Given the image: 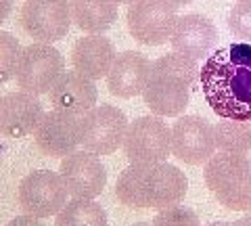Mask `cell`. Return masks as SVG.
I'll use <instances>...</instances> for the list:
<instances>
[{
  "label": "cell",
  "instance_id": "cell-31",
  "mask_svg": "<svg viewBox=\"0 0 251 226\" xmlns=\"http://www.w3.org/2000/svg\"><path fill=\"white\" fill-rule=\"evenodd\" d=\"M237 2H251V0H237Z\"/></svg>",
  "mask_w": 251,
  "mask_h": 226
},
{
  "label": "cell",
  "instance_id": "cell-4",
  "mask_svg": "<svg viewBox=\"0 0 251 226\" xmlns=\"http://www.w3.org/2000/svg\"><path fill=\"white\" fill-rule=\"evenodd\" d=\"M207 189L224 207L251 212V161L245 155L220 151L203 168Z\"/></svg>",
  "mask_w": 251,
  "mask_h": 226
},
{
  "label": "cell",
  "instance_id": "cell-26",
  "mask_svg": "<svg viewBox=\"0 0 251 226\" xmlns=\"http://www.w3.org/2000/svg\"><path fill=\"white\" fill-rule=\"evenodd\" d=\"M209 226H251V218H243V220L228 222V224H209Z\"/></svg>",
  "mask_w": 251,
  "mask_h": 226
},
{
  "label": "cell",
  "instance_id": "cell-9",
  "mask_svg": "<svg viewBox=\"0 0 251 226\" xmlns=\"http://www.w3.org/2000/svg\"><path fill=\"white\" fill-rule=\"evenodd\" d=\"M67 186L61 172L34 170L19 182L17 199L25 214L38 218L57 216L67 203Z\"/></svg>",
  "mask_w": 251,
  "mask_h": 226
},
{
  "label": "cell",
  "instance_id": "cell-25",
  "mask_svg": "<svg viewBox=\"0 0 251 226\" xmlns=\"http://www.w3.org/2000/svg\"><path fill=\"white\" fill-rule=\"evenodd\" d=\"M4 226H44L40 222V218L38 216H31V214H25V216H17L13 218L11 222H6Z\"/></svg>",
  "mask_w": 251,
  "mask_h": 226
},
{
  "label": "cell",
  "instance_id": "cell-3",
  "mask_svg": "<svg viewBox=\"0 0 251 226\" xmlns=\"http://www.w3.org/2000/svg\"><path fill=\"white\" fill-rule=\"evenodd\" d=\"M199 75L197 61L182 52L161 54L153 61L151 75L143 92L145 105L159 118H178L188 107L191 88Z\"/></svg>",
  "mask_w": 251,
  "mask_h": 226
},
{
  "label": "cell",
  "instance_id": "cell-1",
  "mask_svg": "<svg viewBox=\"0 0 251 226\" xmlns=\"http://www.w3.org/2000/svg\"><path fill=\"white\" fill-rule=\"evenodd\" d=\"M199 80L218 118L251 122V42H234L209 54Z\"/></svg>",
  "mask_w": 251,
  "mask_h": 226
},
{
  "label": "cell",
  "instance_id": "cell-6",
  "mask_svg": "<svg viewBox=\"0 0 251 226\" xmlns=\"http://www.w3.org/2000/svg\"><path fill=\"white\" fill-rule=\"evenodd\" d=\"M176 21L178 6L170 0H136L126 13V25L130 36L145 46L170 42Z\"/></svg>",
  "mask_w": 251,
  "mask_h": 226
},
{
  "label": "cell",
  "instance_id": "cell-28",
  "mask_svg": "<svg viewBox=\"0 0 251 226\" xmlns=\"http://www.w3.org/2000/svg\"><path fill=\"white\" fill-rule=\"evenodd\" d=\"M170 2H174L176 6H182V4H191L193 0H170Z\"/></svg>",
  "mask_w": 251,
  "mask_h": 226
},
{
  "label": "cell",
  "instance_id": "cell-13",
  "mask_svg": "<svg viewBox=\"0 0 251 226\" xmlns=\"http://www.w3.org/2000/svg\"><path fill=\"white\" fill-rule=\"evenodd\" d=\"M59 172L65 186L75 199H94L103 193L107 184V172L100 159L90 151H74L63 157Z\"/></svg>",
  "mask_w": 251,
  "mask_h": 226
},
{
  "label": "cell",
  "instance_id": "cell-8",
  "mask_svg": "<svg viewBox=\"0 0 251 226\" xmlns=\"http://www.w3.org/2000/svg\"><path fill=\"white\" fill-rule=\"evenodd\" d=\"M130 163H161L172 155V128L159 115H143L130 122L124 138Z\"/></svg>",
  "mask_w": 251,
  "mask_h": 226
},
{
  "label": "cell",
  "instance_id": "cell-2",
  "mask_svg": "<svg viewBox=\"0 0 251 226\" xmlns=\"http://www.w3.org/2000/svg\"><path fill=\"white\" fill-rule=\"evenodd\" d=\"M188 180L172 163H130L115 182V197L128 207L163 209L184 199Z\"/></svg>",
  "mask_w": 251,
  "mask_h": 226
},
{
  "label": "cell",
  "instance_id": "cell-24",
  "mask_svg": "<svg viewBox=\"0 0 251 226\" xmlns=\"http://www.w3.org/2000/svg\"><path fill=\"white\" fill-rule=\"evenodd\" d=\"M228 29L243 38V40L251 42V2H237L228 11Z\"/></svg>",
  "mask_w": 251,
  "mask_h": 226
},
{
  "label": "cell",
  "instance_id": "cell-22",
  "mask_svg": "<svg viewBox=\"0 0 251 226\" xmlns=\"http://www.w3.org/2000/svg\"><path fill=\"white\" fill-rule=\"evenodd\" d=\"M21 54L23 49L17 42V38L9 32H0V82L2 84L15 80Z\"/></svg>",
  "mask_w": 251,
  "mask_h": 226
},
{
  "label": "cell",
  "instance_id": "cell-5",
  "mask_svg": "<svg viewBox=\"0 0 251 226\" xmlns=\"http://www.w3.org/2000/svg\"><path fill=\"white\" fill-rule=\"evenodd\" d=\"M65 74V59L52 44L31 42L23 49L15 82L23 92L34 97L49 95L50 88Z\"/></svg>",
  "mask_w": 251,
  "mask_h": 226
},
{
  "label": "cell",
  "instance_id": "cell-17",
  "mask_svg": "<svg viewBox=\"0 0 251 226\" xmlns=\"http://www.w3.org/2000/svg\"><path fill=\"white\" fill-rule=\"evenodd\" d=\"M99 92L94 86V80L82 74L65 72L61 80L54 84L49 92V103L52 109L72 115H86L90 109L97 107Z\"/></svg>",
  "mask_w": 251,
  "mask_h": 226
},
{
  "label": "cell",
  "instance_id": "cell-14",
  "mask_svg": "<svg viewBox=\"0 0 251 226\" xmlns=\"http://www.w3.org/2000/svg\"><path fill=\"white\" fill-rule=\"evenodd\" d=\"M42 118V103L29 92H9L0 99V132L4 138H23L34 134Z\"/></svg>",
  "mask_w": 251,
  "mask_h": 226
},
{
  "label": "cell",
  "instance_id": "cell-11",
  "mask_svg": "<svg viewBox=\"0 0 251 226\" xmlns=\"http://www.w3.org/2000/svg\"><path fill=\"white\" fill-rule=\"evenodd\" d=\"M216 126L199 115H182L172 126V155L188 166H201L216 155Z\"/></svg>",
  "mask_w": 251,
  "mask_h": 226
},
{
  "label": "cell",
  "instance_id": "cell-18",
  "mask_svg": "<svg viewBox=\"0 0 251 226\" xmlns=\"http://www.w3.org/2000/svg\"><path fill=\"white\" fill-rule=\"evenodd\" d=\"M115 59H117V52L113 42L100 34H88L80 38V40H75L72 49L74 69L94 82L109 75Z\"/></svg>",
  "mask_w": 251,
  "mask_h": 226
},
{
  "label": "cell",
  "instance_id": "cell-19",
  "mask_svg": "<svg viewBox=\"0 0 251 226\" xmlns=\"http://www.w3.org/2000/svg\"><path fill=\"white\" fill-rule=\"evenodd\" d=\"M115 0H72V15L77 29L86 34H103L117 21Z\"/></svg>",
  "mask_w": 251,
  "mask_h": 226
},
{
  "label": "cell",
  "instance_id": "cell-12",
  "mask_svg": "<svg viewBox=\"0 0 251 226\" xmlns=\"http://www.w3.org/2000/svg\"><path fill=\"white\" fill-rule=\"evenodd\" d=\"M82 118L84 115L63 113L57 109L44 113L34 132V140L49 157H67L82 145Z\"/></svg>",
  "mask_w": 251,
  "mask_h": 226
},
{
  "label": "cell",
  "instance_id": "cell-27",
  "mask_svg": "<svg viewBox=\"0 0 251 226\" xmlns=\"http://www.w3.org/2000/svg\"><path fill=\"white\" fill-rule=\"evenodd\" d=\"M9 9H11V0H2V13H0V17L6 19V15H9Z\"/></svg>",
  "mask_w": 251,
  "mask_h": 226
},
{
  "label": "cell",
  "instance_id": "cell-21",
  "mask_svg": "<svg viewBox=\"0 0 251 226\" xmlns=\"http://www.w3.org/2000/svg\"><path fill=\"white\" fill-rule=\"evenodd\" d=\"M216 145L224 153L247 155L251 151V122H234V120L218 122Z\"/></svg>",
  "mask_w": 251,
  "mask_h": 226
},
{
  "label": "cell",
  "instance_id": "cell-29",
  "mask_svg": "<svg viewBox=\"0 0 251 226\" xmlns=\"http://www.w3.org/2000/svg\"><path fill=\"white\" fill-rule=\"evenodd\" d=\"M115 2H117V4H128V6H130V4H134L136 0H115Z\"/></svg>",
  "mask_w": 251,
  "mask_h": 226
},
{
  "label": "cell",
  "instance_id": "cell-16",
  "mask_svg": "<svg viewBox=\"0 0 251 226\" xmlns=\"http://www.w3.org/2000/svg\"><path fill=\"white\" fill-rule=\"evenodd\" d=\"M218 42V29L205 15L188 13L178 17L170 44L176 52H182L195 61L203 59Z\"/></svg>",
  "mask_w": 251,
  "mask_h": 226
},
{
  "label": "cell",
  "instance_id": "cell-30",
  "mask_svg": "<svg viewBox=\"0 0 251 226\" xmlns=\"http://www.w3.org/2000/svg\"><path fill=\"white\" fill-rule=\"evenodd\" d=\"M134 226H153L151 222H138V224H134Z\"/></svg>",
  "mask_w": 251,
  "mask_h": 226
},
{
  "label": "cell",
  "instance_id": "cell-23",
  "mask_svg": "<svg viewBox=\"0 0 251 226\" xmlns=\"http://www.w3.org/2000/svg\"><path fill=\"white\" fill-rule=\"evenodd\" d=\"M151 224L153 226H201L197 214L182 205H170L159 209V214L153 218Z\"/></svg>",
  "mask_w": 251,
  "mask_h": 226
},
{
  "label": "cell",
  "instance_id": "cell-15",
  "mask_svg": "<svg viewBox=\"0 0 251 226\" xmlns=\"http://www.w3.org/2000/svg\"><path fill=\"white\" fill-rule=\"evenodd\" d=\"M153 63L149 61L143 52L126 50L120 52L107 75V88L109 95L117 99H134L143 95L151 75Z\"/></svg>",
  "mask_w": 251,
  "mask_h": 226
},
{
  "label": "cell",
  "instance_id": "cell-7",
  "mask_svg": "<svg viewBox=\"0 0 251 226\" xmlns=\"http://www.w3.org/2000/svg\"><path fill=\"white\" fill-rule=\"evenodd\" d=\"M72 23V0H25L19 11V25L34 42L63 40Z\"/></svg>",
  "mask_w": 251,
  "mask_h": 226
},
{
  "label": "cell",
  "instance_id": "cell-20",
  "mask_svg": "<svg viewBox=\"0 0 251 226\" xmlns=\"http://www.w3.org/2000/svg\"><path fill=\"white\" fill-rule=\"evenodd\" d=\"M54 226H107V214L94 199H72L57 214Z\"/></svg>",
  "mask_w": 251,
  "mask_h": 226
},
{
  "label": "cell",
  "instance_id": "cell-10",
  "mask_svg": "<svg viewBox=\"0 0 251 226\" xmlns=\"http://www.w3.org/2000/svg\"><path fill=\"white\" fill-rule=\"evenodd\" d=\"M128 118L115 105H97L82 118V149L94 155H111L124 147Z\"/></svg>",
  "mask_w": 251,
  "mask_h": 226
}]
</instances>
